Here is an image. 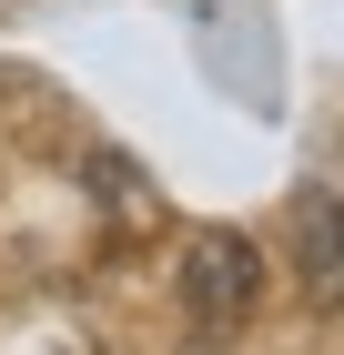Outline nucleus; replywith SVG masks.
Segmentation results:
<instances>
[{
  "mask_svg": "<svg viewBox=\"0 0 344 355\" xmlns=\"http://www.w3.org/2000/svg\"><path fill=\"white\" fill-rule=\"evenodd\" d=\"M293 274H304L314 304H344V193L334 183L293 193Z\"/></svg>",
  "mask_w": 344,
  "mask_h": 355,
  "instance_id": "2",
  "label": "nucleus"
},
{
  "mask_svg": "<svg viewBox=\"0 0 344 355\" xmlns=\"http://www.w3.org/2000/svg\"><path fill=\"white\" fill-rule=\"evenodd\" d=\"M253 304H264V244L233 234V223H203L183 244V315L203 335H233Z\"/></svg>",
  "mask_w": 344,
  "mask_h": 355,
  "instance_id": "1",
  "label": "nucleus"
}]
</instances>
